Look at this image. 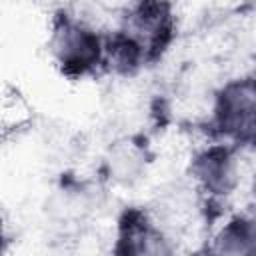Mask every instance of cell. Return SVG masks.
Wrapping results in <instances>:
<instances>
[{"label":"cell","mask_w":256,"mask_h":256,"mask_svg":"<svg viewBox=\"0 0 256 256\" xmlns=\"http://www.w3.org/2000/svg\"><path fill=\"white\" fill-rule=\"evenodd\" d=\"M130 34L144 50L146 60H156L172 40V8L168 0H140L126 18Z\"/></svg>","instance_id":"obj_1"},{"label":"cell","mask_w":256,"mask_h":256,"mask_svg":"<svg viewBox=\"0 0 256 256\" xmlns=\"http://www.w3.org/2000/svg\"><path fill=\"white\" fill-rule=\"evenodd\" d=\"M54 52L66 74L82 76L100 64L104 46L96 32L64 18L54 32Z\"/></svg>","instance_id":"obj_2"},{"label":"cell","mask_w":256,"mask_h":256,"mask_svg":"<svg viewBox=\"0 0 256 256\" xmlns=\"http://www.w3.org/2000/svg\"><path fill=\"white\" fill-rule=\"evenodd\" d=\"M216 128L236 140H252L254 134V84L252 78L230 82L222 88L214 108Z\"/></svg>","instance_id":"obj_3"},{"label":"cell","mask_w":256,"mask_h":256,"mask_svg":"<svg viewBox=\"0 0 256 256\" xmlns=\"http://www.w3.org/2000/svg\"><path fill=\"white\" fill-rule=\"evenodd\" d=\"M116 252L124 254H146V252H168L162 246V234L148 222L142 210H126L120 220V240Z\"/></svg>","instance_id":"obj_4"},{"label":"cell","mask_w":256,"mask_h":256,"mask_svg":"<svg viewBox=\"0 0 256 256\" xmlns=\"http://www.w3.org/2000/svg\"><path fill=\"white\" fill-rule=\"evenodd\" d=\"M194 174L214 194H226L234 186V170L228 148L214 146L202 152L194 162Z\"/></svg>","instance_id":"obj_5"},{"label":"cell","mask_w":256,"mask_h":256,"mask_svg":"<svg viewBox=\"0 0 256 256\" xmlns=\"http://www.w3.org/2000/svg\"><path fill=\"white\" fill-rule=\"evenodd\" d=\"M254 240V224L252 220L236 218L232 220L216 240V252H248Z\"/></svg>","instance_id":"obj_6"},{"label":"cell","mask_w":256,"mask_h":256,"mask_svg":"<svg viewBox=\"0 0 256 256\" xmlns=\"http://www.w3.org/2000/svg\"><path fill=\"white\" fill-rule=\"evenodd\" d=\"M0 240H2V218H0Z\"/></svg>","instance_id":"obj_7"}]
</instances>
